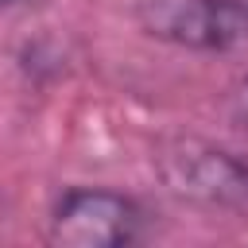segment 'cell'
I'll return each instance as SVG.
<instances>
[{"instance_id": "1", "label": "cell", "mask_w": 248, "mask_h": 248, "mask_svg": "<svg viewBox=\"0 0 248 248\" xmlns=\"http://www.w3.org/2000/svg\"><path fill=\"white\" fill-rule=\"evenodd\" d=\"M147 229V209L108 186H70L54 198L46 240L62 248H124Z\"/></svg>"}, {"instance_id": "2", "label": "cell", "mask_w": 248, "mask_h": 248, "mask_svg": "<svg viewBox=\"0 0 248 248\" xmlns=\"http://www.w3.org/2000/svg\"><path fill=\"white\" fill-rule=\"evenodd\" d=\"M155 170L170 194L213 205V209H248V159L232 155L198 136H174L159 143Z\"/></svg>"}, {"instance_id": "3", "label": "cell", "mask_w": 248, "mask_h": 248, "mask_svg": "<svg viewBox=\"0 0 248 248\" xmlns=\"http://www.w3.org/2000/svg\"><path fill=\"white\" fill-rule=\"evenodd\" d=\"M132 16L143 35L182 50H232L248 43L232 0H136Z\"/></svg>"}, {"instance_id": "4", "label": "cell", "mask_w": 248, "mask_h": 248, "mask_svg": "<svg viewBox=\"0 0 248 248\" xmlns=\"http://www.w3.org/2000/svg\"><path fill=\"white\" fill-rule=\"evenodd\" d=\"M232 124L248 136V78L232 89Z\"/></svg>"}, {"instance_id": "5", "label": "cell", "mask_w": 248, "mask_h": 248, "mask_svg": "<svg viewBox=\"0 0 248 248\" xmlns=\"http://www.w3.org/2000/svg\"><path fill=\"white\" fill-rule=\"evenodd\" d=\"M35 4H43V0H0V12H8V8H35Z\"/></svg>"}, {"instance_id": "6", "label": "cell", "mask_w": 248, "mask_h": 248, "mask_svg": "<svg viewBox=\"0 0 248 248\" xmlns=\"http://www.w3.org/2000/svg\"><path fill=\"white\" fill-rule=\"evenodd\" d=\"M232 8H236V16H240V27H244V35H248V0H232Z\"/></svg>"}]
</instances>
